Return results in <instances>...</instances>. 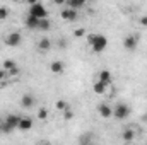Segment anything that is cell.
<instances>
[{"label":"cell","mask_w":147,"mask_h":145,"mask_svg":"<svg viewBox=\"0 0 147 145\" xmlns=\"http://www.w3.org/2000/svg\"><path fill=\"white\" fill-rule=\"evenodd\" d=\"M87 43H89V46L94 53H103L108 46V38L103 36V34L91 33V34H87Z\"/></svg>","instance_id":"cell-1"},{"label":"cell","mask_w":147,"mask_h":145,"mask_svg":"<svg viewBox=\"0 0 147 145\" xmlns=\"http://www.w3.org/2000/svg\"><path fill=\"white\" fill-rule=\"evenodd\" d=\"M19 119H21L19 114H7L5 119L2 121V132L3 133H12V130H16L19 126Z\"/></svg>","instance_id":"cell-2"},{"label":"cell","mask_w":147,"mask_h":145,"mask_svg":"<svg viewBox=\"0 0 147 145\" xmlns=\"http://www.w3.org/2000/svg\"><path fill=\"white\" fill-rule=\"evenodd\" d=\"M130 113H132V109L128 108L127 104H123V103H118V104L113 108V116H115L116 119H127V118L130 116Z\"/></svg>","instance_id":"cell-3"},{"label":"cell","mask_w":147,"mask_h":145,"mask_svg":"<svg viewBox=\"0 0 147 145\" xmlns=\"http://www.w3.org/2000/svg\"><path fill=\"white\" fill-rule=\"evenodd\" d=\"M29 14H33V15H36L38 19H45V17H48V10L45 9V5L43 3H33V5H29Z\"/></svg>","instance_id":"cell-4"},{"label":"cell","mask_w":147,"mask_h":145,"mask_svg":"<svg viewBox=\"0 0 147 145\" xmlns=\"http://www.w3.org/2000/svg\"><path fill=\"white\" fill-rule=\"evenodd\" d=\"M3 43L7 44V46H19L21 43H22V36H21V33H17V31H12V33H9L7 36L3 38Z\"/></svg>","instance_id":"cell-5"},{"label":"cell","mask_w":147,"mask_h":145,"mask_svg":"<svg viewBox=\"0 0 147 145\" xmlns=\"http://www.w3.org/2000/svg\"><path fill=\"white\" fill-rule=\"evenodd\" d=\"M137 44H139V36H137V34L125 36V39H123V48H125L127 51H134V50L137 48Z\"/></svg>","instance_id":"cell-6"},{"label":"cell","mask_w":147,"mask_h":145,"mask_svg":"<svg viewBox=\"0 0 147 145\" xmlns=\"http://www.w3.org/2000/svg\"><path fill=\"white\" fill-rule=\"evenodd\" d=\"M60 17H62L63 21H67V22H74V21L77 19V9H72V7L63 9V10L60 12Z\"/></svg>","instance_id":"cell-7"},{"label":"cell","mask_w":147,"mask_h":145,"mask_svg":"<svg viewBox=\"0 0 147 145\" xmlns=\"http://www.w3.org/2000/svg\"><path fill=\"white\" fill-rule=\"evenodd\" d=\"M17 128H19L21 132H29V130L33 128V118H31V116H21Z\"/></svg>","instance_id":"cell-8"},{"label":"cell","mask_w":147,"mask_h":145,"mask_svg":"<svg viewBox=\"0 0 147 145\" xmlns=\"http://www.w3.org/2000/svg\"><path fill=\"white\" fill-rule=\"evenodd\" d=\"M34 104H36V97H34L33 94L28 92V94H24V96L21 97V106H22V108L29 109V108H33Z\"/></svg>","instance_id":"cell-9"},{"label":"cell","mask_w":147,"mask_h":145,"mask_svg":"<svg viewBox=\"0 0 147 145\" xmlns=\"http://www.w3.org/2000/svg\"><path fill=\"white\" fill-rule=\"evenodd\" d=\"M65 70V63L63 62H60V60H55V62H51L50 63V72L55 73V75H62Z\"/></svg>","instance_id":"cell-10"},{"label":"cell","mask_w":147,"mask_h":145,"mask_svg":"<svg viewBox=\"0 0 147 145\" xmlns=\"http://www.w3.org/2000/svg\"><path fill=\"white\" fill-rule=\"evenodd\" d=\"M98 113L101 114V118H111L113 116V108L106 103H101V104H98Z\"/></svg>","instance_id":"cell-11"},{"label":"cell","mask_w":147,"mask_h":145,"mask_svg":"<svg viewBox=\"0 0 147 145\" xmlns=\"http://www.w3.org/2000/svg\"><path fill=\"white\" fill-rule=\"evenodd\" d=\"M38 24H39V19H38L36 15H33V14H28V15H26L24 26H26L28 29H38Z\"/></svg>","instance_id":"cell-12"},{"label":"cell","mask_w":147,"mask_h":145,"mask_svg":"<svg viewBox=\"0 0 147 145\" xmlns=\"http://www.w3.org/2000/svg\"><path fill=\"white\" fill-rule=\"evenodd\" d=\"M38 50L41 51V53H48L50 50H51V41L48 39V38H41L39 39V43H38Z\"/></svg>","instance_id":"cell-13"},{"label":"cell","mask_w":147,"mask_h":145,"mask_svg":"<svg viewBox=\"0 0 147 145\" xmlns=\"http://www.w3.org/2000/svg\"><path fill=\"white\" fill-rule=\"evenodd\" d=\"M98 79L103 80L106 85H111V84H113V75H111L110 70H101V72L98 73Z\"/></svg>","instance_id":"cell-14"},{"label":"cell","mask_w":147,"mask_h":145,"mask_svg":"<svg viewBox=\"0 0 147 145\" xmlns=\"http://www.w3.org/2000/svg\"><path fill=\"white\" fill-rule=\"evenodd\" d=\"M92 91H94L96 94H105V92H106V84L98 79V80L94 82V85H92Z\"/></svg>","instance_id":"cell-15"},{"label":"cell","mask_w":147,"mask_h":145,"mask_svg":"<svg viewBox=\"0 0 147 145\" xmlns=\"http://www.w3.org/2000/svg\"><path fill=\"white\" fill-rule=\"evenodd\" d=\"M38 29L39 31H50L51 29V22H50V19L48 17H45V19H39V24H38Z\"/></svg>","instance_id":"cell-16"},{"label":"cell","mask_w":147,"mask_h":145,"mask_svg":"<svg viewBox=\"0 0 147 145\" xmlns=\"http://www.w3.org/2000/svg\"><path fill=\"white\" fill-rule=\"evenodd\" d=\"M121 138H123L125 142H132V140L135 138V132H132V128H125L123 133H121Z\"/></svg>","instance_id":"cell-17"},{"label":"cell","mask_w":147,"mask_h":145,"mask_svg":"<svg viewBox=\"0 0 147 145\" xmlns=\"http://www.w3.org/2000/svg\"><path fill=\"white\" fill-rule=\"evenodd\" d=\"M55 108L58 109V111H65V109L69 108V103L63 101V99H58V101L55 103Z\"/></svg>","instance_id":"cell-18"},{"label":"cell","mask_w":147,"mask_h":145,"mask_svg":"<svg viewBox=\"0 0 147 145\" xmlns=\"http://www.w3.org/2000/svg\"><path fill=\"white\" fill-rule=\"evenodd\" d=\"M65 3H67V7H72V9H80V7L84 5L80 0H67Z\"/></svg>","instance_id":"cell-19"},{"label":"cell","mask_w":147,"mask_h":145,"mask_svg":"<svg viewBox=\"0 0 147 145\" xmlns=\"http://www.w3.org/2000/svg\"><path fill=\"white\" fill-rule=\"evenodd\" d=\"M17 63L14 62V60H10V58H7V60H3V63H2V68H5V70H10L12 67H16Z\"/></svg>","instance_id":"cell-20"},{"label":"cell","mask_w":147,"mask_h":145,"mask_svg":"<svg viewBox=\"0 0 147 145\" xmlns=\"http://www.w3.org/2000/svg\"><path fill=\"white\" fill-rule=\"evenodd\" d=\"M46 118H48V109H46V108H41L39 111H38V119L45 121Z\"/></svg>","instance_id":"cell-21"},{"label":"cell","mask_w":147,"mask_h":145,"mask_svg":"<svg viewBox=\"0 0 147 145\" xmlns=\"http://www.w3.org/2000/svg\"><path fill=\"white\" fill-rule=\"evenodd\" d=\"M7 17H9V9L3 7V5H0V21H5Z\"/></svg>","instance_id":"cell-22"},{"label":"cell","mask_w":147,"mask_h":145,"mask_svg":"<svg viewBox=\"0 0 147 145\" xmlns=\"http://www.w3.org/2000/svg\"><path fill=\"white\" fill-rule=\"evenodd\" d=\"M72 118H74V111L70 108H67L65 111H63V119H67V121H69V119H72Z\"/></svg>","instance_id":"cell-23"},{"label":"cell","mask_w":147,"mask_h":145,"mask_svg":"<svg viewBox=\"0 0 147 145\" xmlns=\"http://www.w3.org/2000/svg\"><path fill=\"white\" fill-rule=\"evenodd\" d=\"M7 72H9V77H16V75H19V73H21V68L16 65V67H12V68H10V70H7Z\"/></svg>","instance_id":"cell-24"},{"label":"cell","mask_w":147,"mask_h":145,"mask_svg":"<svg viewBox=\"0 0 147 145\" xmlns=\"http://www.w3.org/2000/svg\"><path fill=\"white\" fill-rule=\"evenodd\" d=\"M84 34H86V29H82V28H79V29H75V31H74V36H75V38H82Z\"/></svg>","instance_id":"cell-25"},{"label":"cell","mask_w":147,"mask_h":145,"mask_svg":"<svg viewBox=\"0 0 147 145\" xmlns=\"http://www.w3.org/2000/svg\"><path fill=\"white\" fill-rule=\"evenodd\" d=\"M7 77H9V72H7L5 68H0V84H2V82L7 79Z\"/></svg>","instance_id":"cell-26"},{"label":"cell","mask_w":147,"mask_h":145,"mask_svg":"<svg viewBox=\"0 0 147 145\" xmlns=\"http://www.w3.org/2000/svg\"><path fill=\"white\" fill-rule=\"evenodd\" d=\"M139 24L144 26V28H147V15H142V17L139 19Z\"/></svg>","instance_id":"cell-27"},{"label":"cell","mask_w":147,"mask_h":145,"mask_svg":"<svg viewBox=\"0 0 147 145\" xmlns=\"http://www.w3.org/2000/svg\"><path fill=\"white\" fill-rule=\"evenodd\" d=\"M58 48L65 50V48H67V39H60V41H58Z\"/></svg>","instance_id":"cell-28"},{"label":"cell","mask_w":147,"mask_h":145,"mask_svg":"<svg viewBox=\"0 0 147 145\" xmlns=\"http://www.w3.org/2000/svg\"><path fill=\"white\" fill-rule=\"evenodd\" d=\"M67 0H53V3H57V5H63Z\"/></svg>","instance_id":"cell-29"},{"label":"cell","mask_w":147,"mask_h":145,"mask_svg":"<svg viewBox=\"0 0 147 145\" xmlns=\"http://www.w3.org/2000/svg\"><path fill=\"white\" fill-rule=\"evenodd\" d=\"M26 2H28L29 5H33V3H36V2H39V0H26Z\"/></svg>","instance_id":"cell-30"},{"label":"cell","mask_w":147,"mask_h":145,"mask_svg":"<svg viewBox=\"0 0 147 145\" xmlns=\"http://www.w3.org/2000/svg\"><path fill=\"white\" fill-rule=\"evenodd\" d=\"M80 2H82V3H87V2H89V0H80Z\"/></svg>","instance_id":"cell-31"},{"label":"cell","mask_w":147,"mask_h":145,"mask_svg":"<svg viewBox=\"0 0 147 145\" xmlns=\"http://www.w3.org/2000/svg\"><path fill=\"white\" fill-rule=\"evenodd\" d=\"M0 132H2V121H0Z\"/></svg>","instance_id":"cell-32"},{"label":"cell","mask_w":147,"mask_h":145,"mask_svg":"<svg viewBox=\"0 0 147 145\" xmlns=\"http://www.w3.org/2000/svg\"><path fill=\"white\" fill-rule=\"evenodd\" d=\"M16 2H17V0H16Z\"/></svg>","instance_id":"cell-33"}]
</instances>
